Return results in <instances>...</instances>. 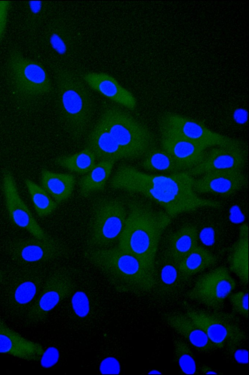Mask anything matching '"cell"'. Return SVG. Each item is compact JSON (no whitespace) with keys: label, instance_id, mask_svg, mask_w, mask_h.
Instances as JSON below:
<instances>
[{"label":"cell","instance_id":"cell-1","mask_svg":"<svg viewBox=\"0 0 249 375\" xmlns=\"http://www.w3.org/2000/svg\"><path fill=\"white\" fill-rule=\"evenodd\" d=\"M195 178L187 171L169 175H150L122 165L110 181L115 189L141 194L161 208L172 218L201 208H217V201L199 196L193 187Z\"/></svg>","mask_w":249,"mask_h":375},{"label":"cell","instance_id":"cell-2","mask_svg":"<svg viewBox=\"0 0 249 375\" xmlns=\"http://www.w3.org/2000/svg\"><path fill=\"white\" fill-rule=\"evenodd\" d=\"M172 219L163 210L148 201L130 200L118 247L136 257L156 275V257L160 241Z\"/></svg>","mask_w":249,"mask_h":375},{"label":"cell","instance_id":"cell-3","mask_svg":"<svg viewBox=\"0 0 249 375\" xmlns=\"http://www.w3.org/2000/svg\"><path fill=\"white\" fill-rule=\"evenodd\" d=\"M84 255L118 291L144 295L155 291V274L118 247L87 250Z\"/></svg>","mask_w":249,"mask_h":375},{"label":"cell","instance_id":"cell-4","mask_svg":"<svg viewBox=\"0 0 249 375\" xmlns=\"http://www.w3.org/2000/svg\"><path fill=\"white\" fill-rule=\"evenodd\" d=\"M56 85L60 121L72 139L79 141L87 132L93 115L90 92L84 81L68 70L58 71Z\"/></svg>","mask_w":249,"mask_h":375},{"label":"cell","instance_id":"cell-5","mask_svg":"<svg viewBox=\"0 0 249 375\" xmlns=\"http://www.w3.org/2000/svg\"><path fill=\"white\" fill-rule=\"evenodd\" d=\"M99 120L132 159L143 157L156 146L155 138L149 129L118 107L106 108Z\"/></svg>","mask_w":249,"mask_h":375},{"label":"cell","instance_id":"cell-6","mask_svg":"<svg viewBox=\"0 0 249 375\" xmlns=\"http://www.w3.org/2000/svg\"><path fill=\"white\" fill-rule=\"evenodd\" d=\"M185 313L205 332L217 349L232 353L247 339L239 319L234 314L192 307Z\"/></svg>","mask_w":249,"mask_h":375},{"label":"cell","instance_id":"cell-7","mask_svg":"<svg viewBox=\"0 0 249 375\" xmlns=\"http://www.w3.org/2000/svg\"><path fill=\"white\" fill-rule=\"evenodd\" d=\"M126 215L127 211L122 201L112 198L97 200L94 204L90 228L91 243L103 247L118 240Z\"/></svg>","mask_w":249,"mask_h":375},{"label":"cell","instance_id":"cell-8","mask_svg":"<svg viewBox=\"0 0 249 375\" xmlns=\"http://www.w3.org/2000/svg\"><path fill=\"white\" fill-rule=\"evenodd\" d=\"M235 287V281L229 270L221 266L200 276L186 295L210 310H220Z\"/></svg>","mask_w":249,"mask_h":375},{"label":"cell","instance_id":"cell-9","mask_svg":"<svg viewBox=\"0 0 249 375\" xmlns=\"http://www.w3.org/2000/svg\"><path fill=\"white\" fill-rule=\"evenodd\" d=\"M8 67L15 86L20 93L36 96L51 91V82L44 68L20 51L15 50L10 53Z\"/></svg>","mask_w":249,"mask_h":375},{"label":"cell","instance_id":"cell-10","mask_svg":"<svg viewBox=\"0 0 249 375\" xmlns=\"http://www.w3.org/2000/svg\"><path fill=\"white\" fill-rule=\"evenodd\" d=\"M75 288L74 282L67 272L61 270L52 274L27 310L26 320L31 323L43 321L53 309L74 292Z\"/></svg>","mask_w":249,"mask_h":375},{"label":"cell","instance_id":"cell-11","mask_svg":"<svg viewBox=\"0 0 249 375\" xmlns=\"http://www.w3.org/2000/svg\"><path fill=\"white\" fill-rule=\"evenodd\" d=\"M158 124L206 148L244 146L241 141L213 131L196 120L177 113H164L160 117Z\"/></svg>","mask_w":249,"mask_h":375},{"label":"cell","instance_id":"cell-12","mask_svg":"<svg viewBox=\"0 0 249 375\" xmlns=\"http://www.w3.org/2000/svg\"><path fill=\"white\" fill-rule=\"evenodd\" d=\"M2 190L6 210L12 222L36 238L44 240L51 239L38 224L21 199L14 177L9 170L3 173Z\"/></svg>","mask_w":249,"mask_h":375},{"label":"cell","instance_id":"cell-13","mask_svg":"<svg viewBox=\"0 0 249 375\" xmlns=\"http://www.w3.org/2000/svg\"><path fill=\"white\" fill-rule=\"evenodd\" d=\"M247 179L243 170L226 169L208 172L194 179L193 187L198 194L231 196L243 188Z\"/></svg>","mask_w":249,"mask_h":375},{"label":"cell","instance_id":"cell-14","mask_svg":"<svg viewBox=\"0 0 249 375\" xmlns=\"http://www.w3.org/2000/svg\"><path fill=\"white\" fill-rule=\"evenodd\" d=\"M246 162L247 152L244 146H215L205 153L199 163L187 171L194 177L214 170H243Z\"/></svg>","mask_w":249,"mask_h":375},{"label":"cell","instance_id":"cell-15","mask_svg":"<svg viewBox=\"0 0 249 375\" xmlns=\"http://www.w3.org/2000/svg\"><path fill=\"white\" fill-rule=\"evenodd\" d=\"M14 259L25 263H36L53 260L66 252L64 247L51 238L41 240L36 238L21 239L13 243L10 250Z\"/></svg>","mask_w":249,"mask_h":375},{"label":"cell","instance_id":"cell-16","mask_svg":"<svg viewBox=\"0 0 249 375\" xmlns=\"http://www.w3.org/2000/svg\"><path fill=\"white\" fill-rule=\"evenodd\" d=\"M158 125L161 148L185 165L188 170L203 159L205 147L179 135L163 125Z\"/></svg>","mask_w":249,"mask_h":375},{"label":"cell","instance_id":"cell-17","mask_svg":"<svg viewBox=\"0 0 249 375\" xmlns=\"http://www.w3.org/2000/svg\"><path fill=\"white\" fill-rule=\"evenodd\" d=\"M44 351L40 343L23 337L0 318V354L35 361L41 359Z\"/></svg>","mask_w":249,"mask_h":375},{"label":"cell","instance_id":"cell-18","mask_svg":"<svg viewBox=\"0 0 249 375\" xmlns=\"http://www.w3.org/2000/svg\"><path fill=\"white\" fill-rule=\"evenodd\" d=\"M86 84L110 100L131 110L137 106V101L128 90L112 75L101 72H88L82 76Z\"/></svg>","mask_w":249,"mask_h":375},{"label":"cell","instance_id":"cell-19","mask_svg":"<svg viewBox=\"0 0 249 375\" xmlns=\"http://www.w3.org/2000/svg\"><path fill=\"white\" fill-rule=\"evenodd\" d=\"M163 321L198 351L209 353L216 349L205 332L185 313L171 311L163 314Z\"/></svg>","mask_w":249,"mask_h":375},{"label":"cell","instance_id":"cell-20","mask_svg":"<svg viewBox=\"0 0 249 375\" xmlns=\"http://www.w3.org/2000/svg\"><path fill=\"white\" fill-rule=\"evenodd\" d=\"M156 286L155 292L163 300L174 299L181 292L185 282L178 264L163 252L155 262Z\"/></svg>","mask_w":249,"mask_h":375},{"label":"cell","instance_id":"cell-21","mask_svg":"<svg viewBox=\"0 0 249 375\" xmlns=\"http://www.w3.org/2000/svg\"><path fill=\"white\" fill-rule=\"evenodd\" d=\"M87 148L90 149L95 158L101 161H112L132 159L130 155L116 142L98 120L88 134Z\"/></svg>","mask_w":249,"mask_h":375},{"label":"cell","instance_id":"cell-22","mask_svg":"<svg viewBox=\"0 0 249 375\" xmlns=\"http://www.w3.org/2000/svg\"><path fill=\"white\" fill-rule=\"evenodd\" d=\"M248 226L242 224L239 228L237 240L230 249L228 262L230 270L244 285L249 281Z\"/></svg>","mask_w":249,"mask_h":375},{"label":"cell","instance_id":"cell-23","mask_svg":"<svg viewBox=\"0 0 249 375\" xmlns=\"http://www.w3.org/2000/svg\"><path fill=\"white\" fill-rule=\"evenodd\" d=\"M197 233L196 227L193 225L182 226L169 236L163 252L178 264L198 246Z\"/></svg>","mask_w":249,"mask_h":375},{"label":"cell","instance_id":"cell-24","mask_svg":"<svg viewBox=\"0 0 249 375\" xmlns=\"http://www.w3.org/2000/svg\"><path fill=\"white\" fill-rule=\"evenodd\" d=\"M40 180L42 188L57 203L66 200L71 196L75 183L73 175L55 173L46 169L42 170Z\"/></svg>","mask_w":249,"mask_h":375},{"label":"cell","instance_id":"cell-25","mask_svg":"<svg viewBox=\"0 0 249 375\" xmlns=\"http://www.w3.org/2000/svg\"><path fill=\"white\" fill-rule=\"evenodd\" d=\"M215 257L207 249L197 246L178 264L183 281L185 283L195 274L213 265Z\"/></svg>","mask_w":249,"mask_h":375},{"label":"cell","instance_id":"cell-26","mask_svg":"<svg viewBox=\"0 0 249 375\" xmlns=\"http://www.w3.org/2000/svg\"><path fill=\"white\" fill-rule=\"evenodd\" d=\"M40 286V280L37 277H28L19 281L8 294V306L16 312L23 310L27 306L29 309Z\"/></svg>","mask_w":249,"mask_h":375},{"label":"cell","instance_id":"cell-27","mask_svg":"<svg viewBox=\"0 0 249 375\" xmlns=\"http://www.w3.org/2000/svg\"><path fill=\"white\" fill-rule=\"evenodd\" d=\"M143 158L142 166L151 171L171 174L188 170L185 165L161 147L159 148L155 146Z\"/></svg>","mask_w":249,"mask_h":375},{"label":"cell","instance_id":"cell-28","mask_svg":"<svg viewBox=\"0 0 249 375\" xmlns=\"http://www.w3.org/2000/svg\"><path fill=\"white\" fill-rule=\"evenodd\" d=\"M115 161H101L79 181L80 194L87 196L90 194L102 190L110 176Z\"/></svg>","mask_w":249,"mask_h":375},{"label":"cell","instance_id":"cell-29","mask_svg":"<svg viewBox=\"0 0 249 375\" xmlns=\"http://www.w3.org/2000/svg\"><path fill=\"white\" fill-rule=\"evenodd\" d=\"M95 157L88 148L69 156L57 157L55 163L71 172L84 174L88 173L95 165Z\"/></svg>","mask_w":249,"mask_h":375},{"label":"cell","instance_id":"cell-30","mask_svg":"<svg viewBox=\"0 0 249 375\" xmlns=\"http://www.w3.org/2000/svg\"><path fill=\"white\" fill-rule=\"evenodd\" d=\"M25 184L37 214L43 217L53 213L57 203L42 187L28 179L25 180Z\"/></svg>","mask_w":249,"mask_h":375},{"label":"cell","instance_id":"cell-31","mask_svg":"<svg viewBox=\"0 0 249 375\" xmlns=\"http://www.w3.org/2000/svg\"><path fill=\"white\" fill-rule=\"evenodd\" d=\"M173 344L175 358L181 371L185 374H196V358L189 345L180 338L174 339Z\"/></svg>","mask_w":249,"mask_h":375},{"label":"cell","instance_id":"cell-32","mask_svg":"<svg viewBox=\"0 0 249 375\" xmlns=\"http://www.w3.org/2000/svg\"><path fill=\"white\" fill-rule=\"evenodd\" d=\"M229 298L233 311L247 318L248 317V291H240L231 294Z\"/></svg>","mask_w":249,"mask_h":375},{"label":"cell","instance_id":"cell-33","mask_svg":"<svg viewBox=\"0 0 249 375\" xmlns=\"http://www.w3.org/2000/svg\"><path fill=\"white\" fill-rule=\"evenodd\" d=\"M71 305L78 317L84 318L89 311V304L87 295L82 291H77L72 296Z\"/></svg>","mask_w":249,"mask_h":375},{"label":"cell","instance_id":"cell-34","mask_svg":"<svg viewBox=\"0 0 249 375\" xmlns=\"http://www.w3.org/2000/svg\"><path fill=\"white\" fill-rule=\"evenodd\" d=\"M99 371L102 375L119 374L121 371L120 362L114 357H106L100 364Z\"/></svg>","mask_w":249,"mask_h":375},{"label":"cell","instance_id":"cell-35","mask_svg":"<svg viewBox=\"0 0 249 375\" xmlns=\"http://www.w3.org/2000/svg\"><path fill=\"white\" fill-rule=\"evenodd\" d=\"M59 358L58 350L54 347H50L44 351L41 358L42 366L50 368L57 363Z\"/></svg>","mask_w":249,"mask_h":375},{"label":"cell","instance_id":"cell-36","mask_svg":"<svg viewBox=\"0 0 249 375\" xmlns=\"http://www.w3.org/2000/svg\"><path fill=\"white\" fill-rule=\"evenodd\" d=\"M10 3L11 2L8 0H0V41L5 32Z\"/></svg>","mask_w":249,"mask_h":375},{"label":"cell","instance_id":"cell-37","mask_svg":"<svg viewBox=\"0 0 249 375\" xmlns=\"http://www.w3.org/2000/svg\"><path fill=\"white\" fill-rule=\"evenodd\" d=\"M52 44L54 48L59 54H64L67 50L66 40L59 34H55L52 38Z\"/></svg>","mask_w":249,"mask_h":375},{"label":"cell","instance_id":"cell-38","mask_svg":"<svg viewBox=\"0 0 249 375\" xmlns=\"http://www.w3.org/2000/svg\"><path fill=\"white\" fill-rule=\"evenodd\" d=\"M239 347L232 352L234 358L239 363L247 364L248 363V351L246 349H241Z\"/></svg>","mask_w":249,"mask_h":375},{"label":"cell","instance_id":"cell-39","mask_svg":"<svg viewBox=\"0 0 249 375\" xmlns=\"http://www.w3.org/2000/svg\"><path fill=\"white\" fill-rule=\"evenodd\" d=\"M200 371L203 374H220L218 372L213 369L212 367L203 365L200 367Z\"/></svg>","mask_w":249,"mask_h":375},{"label":"cell","instance_id":"cell-40","mask_svg":"<svg viewBox=\"0 0 249 375\" xmlns=\"http://www.w3.org/2000/svg\"><path fill=\"white\" fill-rule=\"evenodd\" d=\"M148 374L149 375H159V374H162V373L159 371V370L153 369L150 370L148 373Z\"/></svg>","mask_w":249,"mask_h":375},{"label":"cell","instance_id":"cell-41","mask_svg":"<svg viewBox=\"0 0 249 375\" xmlns=\"http://www.w3.org/2000/svg\"><path fill=\"white\" fill-rule=\"evenodd\" d=\"M3 278V274L1 271L0 269V283L1 282Z\"/></svg>","mask_w":249,"mask_h":375}]
</instances>
